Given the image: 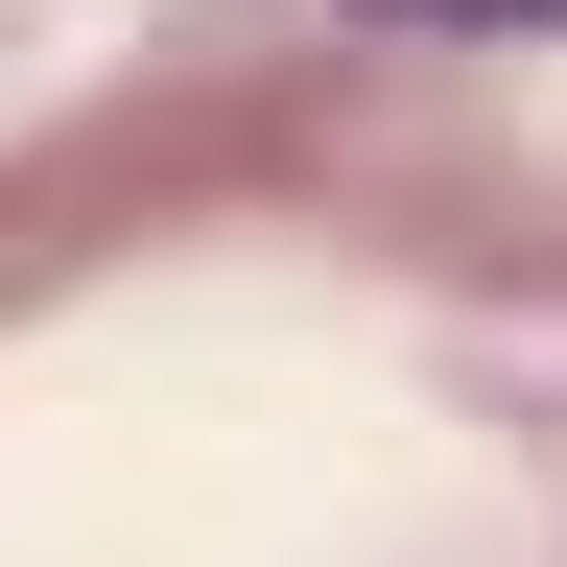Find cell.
<instances>
[{"label":"cell","mask_w":567,"mask_h":567,"mask_svg":"<svg viewBox=\"0 0 567 567\" xmlns=\"http://www.w3.org/2000/svg\"><path fill=\"white\" fill-rule=\"evenodd\" d=\"M379 24H567V0H379Z\"/></svg>","instance_id":"6da1fadb"}]
</instances>
